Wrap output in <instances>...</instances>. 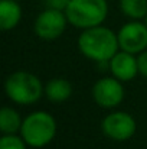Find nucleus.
<instances>
[{"label": "nucleus", "instance_id": "obj_1", "mask_svg": "<svg viewBox=\"0 0 147 149\" xmlns=\"http://www.w3.org/2000/svg\"><path fill=\"white\" fill-rule=\"evenodd\" d=\"M118 47V36L111 29L101 25L84 29L78 38V48L81 54L97 62L110 61L117 54Z\"/></svg>", "mask_w": 147, "mask_h": 149}, {"label": "nucleus", "instance_id": "obj_2", "mask_svg": "<svg viewBox=\"0 0 147 149\" xmlns=\"http://www.w3.org/2000/svg\"><path fill=\"white\" fill-rule=\"evenodd\" d=\"M4 90L12 101L22 106H29L39 101L45 88L42 81L35 74L28 71H16L7 77Z\"/></svg>", "mask_w": 147, "mask_h": 149}, {"label": "nucleus", "instance_id": "obj_3", "mask_svg": "<svg viewBox=\"0 0 147 149\" xmlns=\"http://www.w3.org/2000/svg\"><path fill=\"white\" fill-rule=\"evenodd\" d=\"M65 13L71 25L88 29L99 26L105 20L108 4L107 0H71Z\"/></svg>", "mask_w": 147, "mask_h": 149}, {"label": "nucleus", "instance_id": "obj_4", "mask_svg": "<svg viewBox=\"0 0 147 149\" xmlns=\"http://www.w3.org/2000/svg\"><path fill=\"white\" fill-rule=\"evenodd\" d=\"M20 135L29 146L43 148L56 135V122L46 111H35L23 120Z\"/></svg>", "mask_w": 147, "mask_h": 149}, {"label": "nucleus", "instance_id": "obj_5", "mask_svg": "<svg viewBox=\"0 0 147 149\" xmlns=\"http://www.w3.org/2000/svg\"><path fill=\"white\" fill-rule=\"evenodd\" d=\"M101 129L107 138L117 142H124L136 133L137 123L131 114L126 111H114L104 117Z\"/></svg>", "mask_w": 147, "mask_h": 149}, {"label": "nucleus", "instance_id": "obj_6", "mask_svg": "<svg viewBox=\"0 0 147 149\" xmlns=\"http://www.w3.org/2000/svg\"><path fill=\"white\" fill-rule=\"evenodd\" d=\"M66 23H68V17L66 13H63V10L48 7L36 17L35 32L39 38L45 41H53L63 33Z\"/></svg>", "mask_w": 147, "mask_h": 149}, {"label": "nucleus", "instance_id": "obj_7", "mask_svg": "<svg viewBox=\"0 0 147 149\" xmlns=\"http://www.w3.org/2000/svg\"><path fill=\"white\" fill-rule=\"evenodd\" d=\"M118 44L123 51L130 54H140L147 48V25L137 20L121 26L117 33Z\"/></svg>", "mask_w": 147, "mask_h": 149}, {"label": "nucleus", "instance_id": "obj_8", "mask_svg": "<svg viewBox=\"0 0 147 149\" xmlns=\"http://www.w3.org/2000/svg\"><path fill=\"white\" fill-rule=\"evenodd\" d=\"M92 97L98 106L105 109H112L118 106L124 99V87L118 78L104 77L98 80L92 88Z\"/></svg>", "mask_w": 147, "mask_h": 149}, {"label": "nucleus", "instance_id": "obj_9", "mask_svg": "<svg viewBox=\"0 0 147 149\" xmlns=\"http://www.w3.org/2000/svg\"><path fill=\"white\" fill-rule=\"evenodd\" d=\"M108 62L112 75L120 81H131L139 72L137 58L127 51L117 52Z\"/></svg>", "mask_w": 147, "mask_h": 149}, {"label": "nucleus", "instance_id": "obj_10", "mask_svg": "<svg viewBox=\"0 0 147 149\" xmlns=\"http://www.w3.org/2000/svg\"><path fill=\"white\" fill-rule=\"evenodd\" d=\"M22 7L16 0L0 1V26L3 31H10L20 22Z\"/></svg>", "mask_w": 147, "mask_h": 149}, {"label": "nucleus", "instance_id": "obj_11", "mask_svg": "<svg viewBox=\"0 0 147 149\" xmlns=\"http://www.w3.org/2000/svg\"><path fill=\"white\" fill-rule=\"evenodd\" d=\"M45 93L52 103H63L72 94V84L65 78H53L46 84Z\"/></svg>", "mask_w": 147, "mask_h": 149}, {"label": "nucleus", "instance_id": "obj_12", "mask_svg": "<svg viewBox=\"0 0 147 149\" xmlns=\"http://www.w3.org/2000/svg\"><path fill=\"white\" fill-rule=\"evenodd\" d=\"M22 117L12 107H3L0 111V129L4 135L16 133L22 129Z\"/></svg>", "mask_w": 147, "mask_h": 149}, {"label": "nucleus", "instance_id": "obj_13", "mask_svg": "<svg viewBox=\"0 0 147 149\" xmlns=\"http://www.w3.org/2000/svg\"><path fill=\"white\" fill-rule=\"evenodd\" d=\"M121 12L130 19H143L147 16V0H120Z\"/></svg>", "mask_w": 147, "mask_h": 149}, {"label": "nucleus", "instance_id": "obj_14", "mask_svg": "<svg viewBox=\"0 0 147 149\" xmlns=\"http://www.w3.org/2000/svg\"><path fill=\"white\" fill-rule=\"evenodd\" d=\"M26 142L22 136H16L14 133L12 135H4L0 141V149H26Z\"/></svg>", "mask_w": 147, "mask_h": 149}, {"label": "nucleus", "instance_id": "obj_15", "mask_svg": "<svg viewBox=\"0 0 147 149\" xmlns=\"http://www.w3.org/2000/svg\"><path fill=\"white\" fill-rule=\"evenodd\" d=\"M137 65H139V72L147 78V49L140 52L137 56Z\"/></svg>", "mask_w": 147, "mask_h": 149}, {"label": "nucleus", "instance_id": "obj_16", "mask_svg": "<svg viewBox=\"0 0 147 149\" xmlns=\"http://www.w3.org/2000/svg\"><path fill=\"white\" fill-rule=\"evenodd\" d=\"M45 4L48 6L49 9H56V10H63L68 7L71 0H43Z\"/></svg>", "mask_w": 147, "mask_h": 149}, {"label": "nucleus", "instance_id": "obj_17", "mask_svg": "<svg viewBox=\"0 0 147 149\" xmlns=\"http://www.w3.org/2000/svg\"><path fill=\"white\" fill-rule=\"evenodd\" d=\"M146 25H147V16H146Z\"/></svg>", "mask_w": 147, "mask_h": 149}]
</instances>
